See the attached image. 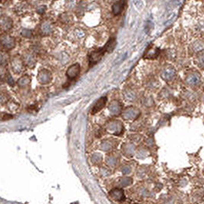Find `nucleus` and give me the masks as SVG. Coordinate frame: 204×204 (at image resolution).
I'll return each mask as SVG.
<instances>
[{
  "label": "nucleus",
  "instance_id": "obj_18",
  "mask_svg": "<svg viewBox=\"0 0 204 204\" xmlns=\"http://www.w3.org/2000/svg\"><path fill=\"white\" fill-rule=\"evenodd\" d=\"M102 160V156L101 154H99V153H95L91 156V161L94 163H98L99 162L101 161Z\"/></svg>",
  "mask_w": 204,
  "mask_h": 204
},
{
  "label": "nucleus",
  "instance_id": "obj_10",
  "mask_svg": "<svg viewBox=\"0 0 204 204\" xmlns=\"http://www.w3.org/2000/svg\"><path fill=\"white\" fill-rule=\"evenodd\" d=\"M52 79V74L48 71L44 70L39 73V80L40 82L42 84L48 83Z\"/></svg>",
  "mask_w": 204,
  "mask_h": 204
},
{
  "label": "nucleus",
  "instance_id": "obj_12",
  "mask_svg": "<svg viewBox=\"0 0 204 204\" xmlns=\"http://www.w3.org/2000/svg\"><path fill=\"white\" fill-rule=\"evenodd\" d=\"M125 98L128 101H134L136 98V93L132 90H128V91H125Z\"/></svg>",
  "mask_w": 204,
  "mask_h": 204
},
{
  "label": "nucleus",
  "instance_id": "obj_7",
  "mask_svg": "<svg viewBox=\"0 0 204 204\" xmlns=\"http://www.w3.org/2000/svg\"><path fill=\"white\" fill-rule=\"evenodd\" d=\"M106 102H107V97H102L100 99H98V101L94 105V107H93L92 110H91V114H95L100 111L101 110L104 108V107L106 104Z\"/></svg>",
  "mask_w": 204,
  "mask_h": 204
},
{
  "label": "nucleus",
  "instance_id": "obj_5",
  "mask_svg": "<svg viewBox=\"0 0 204 204\" xmlns=\"http://www.w3.org/2000/svg\"><path fill=\"white\" fill-rule=\"evenodd\" d=\"M110 196L114 200L119 201V202H121V201H124L126 200L124 190L121 188H114V189H112L111 191L110 192Z\"/></svg>",
  "mask_w": 204,
  "mask_h": 204
},
{
  "label": "nucleus",
  "instance_id": "obj_17",
  "mask_svg": "<svg viewBox=\"0 0 204 204\" xmlns=\"http://www.w3.org/2000/svg\"><path fill=\"white\" fill-rule=\"evenodd\" d=\"M117 162V158L115 157H108L107 159H106V163L110 167H114V166L116 165V163Z\"/></svg>",
  "mask_w": 204,
  "mask_h": 204
},
{
  "label": "nucleus",
  "instance_id": "obj_9",
  "mask_svg": "<svg viewBox=\"0 0 204 204\" xmlns=\"http://www.w3.org/2000/svg\"><path fill=\"white\" fill-rule=\"evenodd\" d=\"M186 82L188 85L191 86H197L198 85L200 82V74H197V73H193L188 75V77L186 79Z\"/></svg>",
  "mask_w": 204,
  "mask_h": 204
},
{
  "label": "nucleus",
  "instance_id": "obj_13",
  "mask_svg": "<svg viewBox=\"0 0 204 204\" xmlns=\"http://www.w3.org/2000/svg\"><path fill=\"white\" fill-rule=\"evenodd\" d=\"M0 25L2 26V28H5L6 29L9 28L12 26V21L9 18H7V17H5V18H2L0 21Z\"/></svg>",
  "mask_w": 204,
  "mask_h": 204
},
{
  "label": "nucleus",
  "instance_id": "obj_21",
  "mask_svg": "<svg viewBox=\"0 0 204 204\" xmlns=\"http://www.w3.org/2000/svg\"><path fill=\"white\" fill-rule=\"evenodd\" d=\"M130 171H131V168H130V167H129V166H125V167L122 168L123 174H129L130 173Z\"/></svg>",
  "mask_w": 204,
  "mask_h": 204
},
{
  "label": "nucleus",
  "instance_id": "obj_19",
  "mask_svg": "<svg viewBox=\"0 0 204 204\" xmlns=\"http://www.w3.org/2000/svg\"><path fill=\"white\" fill-rule=\"evenodd\" d=\"M3 44L6 47H8L9 46V45H10V46H12V38H10L9 36H7V35H6V36H4L3 39Z\"/></svg>",
  "mask_w": 204,
  "mask_h": 204
},
{
  "label": "nucleus",
  "instance_id": "obj_2",
  "mask_svg": "<svg viewBox=\"0 0 204 204\" xmlns=\"http://www.w3.org/2000/svg\"><path fill=\"white\" fill-rule=\"evenodd\" d=\"M106 130L110 134L119 136L124 132V125L119 121H113L109 122L106 127Z\"/></svg>",
  "mask_w": 204,
  "mask_h": 204
},
{
  "label": "nucleus",
  "instance_id": "obj_1",
  "mask_svg": "<svg viewBox=\"0 0 204 204\" xmlns=\"http://www.w3.org/2000/svg\"><path fill=\"white\" fill-rule=\"evenodd\" d=\"M115 45H116V43H115L114 39H111L104 48H102L101 49H99L98 51H95V52H91V55H89L90 66H92V65L98 63L107 52H111V51L114 50V48Z\"/></svg>",
  "mask_w": 204,
  "mask_h": 204
},
{
  "label": "nucleus",
  "instance_id": "obj_20",
  "mask_svg": "<svg viewBox=\"0 0 204 204\" xmlns=\"http://www.w3.org/2000/svg\"><path fill=\"white\" fill-rule=\"evenodd\" d=\"M159 54V52H158L157 49H154V50H151L150 52H149L147 55V58H155L157 56V55Z\"/></svg>",
  "mask_w": 204,
  "mask_h": 204
},
{
  "label": "nucleus",
  "instance_id": "obj_6",
  "mask_svg": "<svg viewBox=\"0 0 204 204\" xmlns=\"http://www.w3.org/2000/svg\"><path fill=\"white\" fill-rule=\"evenodd\" d=\"M108 110H109L111 114L113 115V116H117L121 112L122 106H121L120 102L117 101H114L110 104Z\"/></svg>",
  "mask_w": 204,
  "mask_h": 204
},
{
  "label": "nucleus",
  "instance_id": "obj_11",
  "mask_svg": "<svg viewBox=\"0 0 204 204\" xmlns=\"http://www.w3.org/2000/svg\"><path fill=\"white\" fill-rule=\"evenodd\" d=\"M135 146L134 144H126L124 146V153L128 156H132L134 153Z\"/></svg>",
  "mask_w": 204,
  "mask_h": 204
},
{
  "label": "nucleus",
  "instance_id": "obj_15",
  "mask_svg": "<svg viewBox=\"0 0 204 204\" xmlns=\"http://www.w3.org/2000/svg\"><path fill=\"white\" fill-rule=\"evenodd\" d=\"M132 184V179L130 177H123L121 178V181H120V185L121 187H128V186L131 185Z\"/></svg>",
  "mask_w": 204,
  "mask_h": 204
},
{
  "label": "nucleus",
  "instance_id": "obj_8",
  "mask_svg": "<svg viewBox=\"0 0 204 204\" xmlns=\"http://www.w3.org/2000/svg\"><path fill=\"white\" fill-rule=\"evenodd\" d=\"M176 75V71L173 68H167L165 70L163 71L161 74V77L164 81L166 82H169L171 81L173 78H174Z\"/></svg>",
  "mask_w": 204,
  "mask_h": 204
},
{
  "label": "nucleus",
  "instance_id": "obj_4",
  "mask_svg": "<svg viewBox=\"0 0 204 204\" xmlns=\"http://www.w3.org/2000/svg\"><path fill=\"white\" fill-rule=\"evenodd\" d=\"M81 67L78 63H75L74 65H71L70 67L68 68L66 71V75L70 80H74L79 75Z\"/></svg>",
  "mask_w": 204,
  "mask_h": 204
},
{
  "label": "nucleus",
  "instance_id": "obj_3",
  "mask_svg": "<svg viewBox=\"0 0 204 204\" xmlns=\"http://www.w3.org/2000/svg\"><path fill=\"white\" fill-rule=\"evenodd\" d=\"M140 115V111L134 107H129L126 108L123 113V117L126 120H134L138 117Z\"/></svg>",
  "mask_w": 204,
  "mask_h": 204
},
{
  "label": "nucleus",
  "instance_id": "obj_22",
  "mask_svg": "<svg viewBox=\"0 0 204 204\" xmlns=\"http://www.w3.org/2000/svg\"><path fill=\"white\" fill-rule=\"evenodd\" d=\"M145 153H146V151H145L144 149H141V150L138 151V154H137V155H138V157H139L140 156H142L141 157H144V156H145Z\"/></svg>",
  "mask_w": 204,
  "mask_h": 204
},
{
  "label": "nucleus",
  "instance_id": "obj_14",
  "mask_svg": "<svg viewBox=\"0 0 204 204\" xmlns=\"http://www.w3.org/2000/svg\"><path fill=\"white\" fill-rule=\"evenodd\" d=\"M112 147H113V144L109 141H104L101 144V148L102 150H104V151H108V150H111Z\"/></svg>",
  "mask_w": 204,
  "mask_h": 204
},
{
  "label": "nucleus",
  "instance_id": "obj_16",
  "mask_svg": "<svg viewBox=\"0 0 204 204\" xmlns=\"http://www.w3.org/2000/svg\"><path fill=\"white\" fill-rule=\"evenodd\" d=\"M123 9V2H117L115 3L113 6V11L115 15H117L121 12Z\"/></svg>",
  "mask_w": 204,
  "mask_h": 204
}]
</instances>
